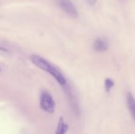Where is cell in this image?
Wrapping results in <instances>:
<instances>
[{"mask_svg":"<svg viewBox=\"0 0 135 134\" xmlns=\"http://www.w3.org/2000/svg\"><path fill=\"white\" fill-rule=\"evenodd\" d=\"M93 49L97 52H104L109 48V43L105 38H98L93 43Z\"/></svg>","mask_w":135,"mask_h":134,"instance_id":"cell-4","label":"cell"},{"mask_svg":"<svg viewBox=\"0 0 135 134\" xmlns=\"http://www.w3.org/2000/svg\"><path fill=\"white\" fill-rule=\"evenodd\" d=\"M0 70H1V68H0Z\"/></svg>","mask_w":135,"mask_h":134,"instance_id":"cell-9","label":"cell"},{"mask_svg":"<svg viewBox=\"0 0 135 134\" xmlns=\"http://www.w3.org/2000/svg\"><path fill=\"white\" fill-rule=\"evenodd\" d=\"M58 6L64 11L68 15L73 18H76L79 17L77 9L74 4L70 0H55Z\"/></svg>","mask_w":135,"mask_h":134,"instance_id":"cell-3","label":"cell"},{"mask_svg":"<svg viewBox=\"0 0 135 134\" xmlns=\"http://www.w3.org/2000/svg\"><path fill=\"white\" fill-rule=\"evenodd\" d=\"M30 60L34 65L51 75L60 85H65L66 80L64 76L62 74V73L59 70L57 69L47 60L37 55H32L30 56Z\"/></svg>","mask_w":135,"mask_h":134,"instance_id":"cell-1","label":"cell"},{"mask_svg":"<svg viewBox=\"0 0 135 134\" xmlns=\"http://www.w3.org/2000/svg\"><path fill=\"white\" fill-rule=\"evenodd\" d=\"M41 109L48 113H54L55 109V102L54 98L49 92L44 91L41 93L40 98Z\"/></svg>","mask_w":135,"mask_h":134,"instance_id":"cell-2","label":"cell"},{"mask_svg":"<svg viewBox=\"0 0 135 134\" xmlns=\"http://www.w3.org/2000/svg\"><path fill=\"white\" fill-rule=\"evenodd\" d=\"M68 128V125L64 122V119H63V117L61 116L59 119V122H58L56 133L55 134H66Z\"/></svg>","mask_w":135,"mask_h":134,"instance_id":"cell-6","label":"cell"},{"mask_svg":"<svg viewBox=\"0 0 135 134\" xmlns=\"http://www.w3.org/2000/svg\"><path fill=\"white\" fill-rule=\"evenodd\" d=\"M97 1L98 0H86L87 3H88L89 5H90V6H93V5H94L96 3V2H97Z\"/></svg>","mask_w":135,"mask_h":134,"instance_id":"cell-8","label":"cell"},{"mask_svg":"<svg viewBox=\"0 0 135 134\" xmlns=\"http://www.w3.org/2000/svg\"><path fill=\"white\" fill-rule=\"evenodd\" d=\"M115 83L113 80L111 78H106L104 81V87H105V91L106 93H109L113 87L114 86Z\"/></svg>","mask_w":135,"mask_h":134,"instance_id":"cell-7","label":"cell"},{"mask_svg":"<svg viewBox=\"0 0 135 134\" xmlns=\"http://www.w3.org/2000/svg\"><path fill=\"white\" fill-rule=\"evenodd\" d=\"M127 105L135 123V99L131 92L127 93Z\"/></svg>","mask_w":135,"mask_h":134,"instance_id":"cell-5","label":"cell"}]
</instances>
